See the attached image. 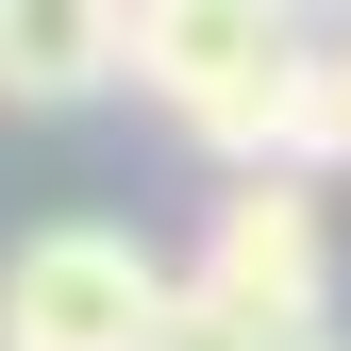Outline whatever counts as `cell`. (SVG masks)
<instances>
[{
    "label": "cell",
    "instance_id": "obj_1",
    "mask_svg": "<svg viewBox=\"0 0 351 351\" xmlns=\"http://www.w3.org/2000/svg\"><path fill=\"white\" fill-rule=\"evenodd\" d=\"M301 34L285 0H134V67L217 167H301Z\"/></svg>",
    "mask_w": 351,
    "mask_h": 351
},
{
    "label": "cell",
    "instance_id": "obj_2",
    "mask_svg": "<svg viewBox=\"0 0 351 351\" xmlns=\"http://www.w3.org/2000/svg\"><path fill=\"white\" fill-rule=\"evenodd\" d=\"M0 351H167V268L117 217H51L0 251Z\"/></svg>",
    "mask_w": 351,
    "mask_h": 351
},
{
    "label": "cell",
    "instance_id": "obj_3",
    "mask_svg": "<svg viewBox=\"0 0 351 351\" xmlns=\"http://www.w3.org/2000/svg\"><path fill=\"white\" fill-rule=\"evenodd\" d=\"M167 285H184V301H251V318H335V217H318V167H234L201 268H167Z\"/></svg>",
    "mask_w": 351,
    "mask_h": 351
},
{
    "label": "cell",
    "instance_id": "obj_4",
    "mask_svg": "<svg viewBox=\"0 0 351 351\" xmlns=\"http://www.w3.org/2000/svg\"><path fill=\"white\" fill-rule=\"evenodd\" d=\"M134 67V0H0V117H67Z\"/></svg>",
    "mask_w": 351,
    "mask_h": 351
},
{
    "label": "cell",
    "instance_id": "obj_5",
    "mask_svg": "<svg viewBox=\"0 0 351 351\" xmlns=\"http://www.w3.org/2000/svg\"><path fill=\"white\" fill-rule=\"evenodd\" d=\"M167 351H335V318H251V301H184L167 285Z\"/></svg>",
    "mask_w": 351,
    "mask_h": 351
},
{
    "label": "cell",
    "instance_id": "obj_6",
    "mask_svg": "<svg viewBox=\"0 0 351 351\" xmlns=\"http://www.w3.org/2000/svg\"><path fill=\"white\" fill-rule=\"evenodd\" d=\"M301 167H351V17L301 34Z\"/></svg>",
    "mask_w": 351,
    "mask_h": 351
},
{
    "label": "cell",
    "instance_id": "obj_7",
    "mask_svg": "<svg viewBox=\"0 0 351 351\" xmlns=\"http://www.w3.org/2000/svg\"><path fill=\"white\" fill-rule=\"evenodd\" d=\"M285 17H335V0H285Z\"/></svg>",
    "mask_w": 351,
    "mask_h": 351
}]
</instances>
